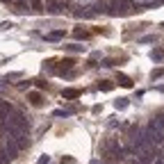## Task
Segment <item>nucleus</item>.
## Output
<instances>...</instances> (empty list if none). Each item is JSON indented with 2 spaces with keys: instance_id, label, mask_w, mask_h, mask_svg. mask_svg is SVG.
<instances>
[{
  "instance_id": "f03ea898",
  "label": "nucleus",
  "mask_w": 164,
  "mask_h": 164,
  "mask_svg": "<svg viewBox=\"0 0 164 164\" xmlns=\"http://www.w3.org/2000/svg\"><path fill=\"white\" fill-rule=\"evenodd\" d=\"M64 5H66V0H46V11L57 14V11L64 9Z\"/></svg>"
},
{
  "instance_id": "9b49d317",
  "label": "nucleus",
  "mask_w": 164,
  "mask_h": 164,
  "mask_svg": "<svg viewBox=\"0 0 164 164\" xmlns=\"http://www.w3.org/2000/svg\"><path fill=\"white\" fill-rule=\"evenodd\" d=\"M162 75H164V68H157V71H153V73H150V78H162Z\"/></svg>"
},
{
  "instance_id": "423d86ee",
  "label": "nucleus",
  "mask_w": 164,
  "mask_h": 164,
  "mask_svg": "<svg viewBox=\"0 0 164 164\" xmlns=\"http://www.w3.org/2000/svg\"><path fill=\"white\" fill-rule=\"evenodd\" d=\"M78 96H80L78 89H66V91H64V98H78Z\"/></svg>"
},
{
  "instance_id": "0eeeda50",
  "label": "nucleus",
  "mask_w": 164,
  "mask_h": 164,
  "mask_svg": "<svg viewBox=\"0 0 164 164\" xmlns=\"http://www.w3.org/2000/svg\"><path fill=\"white\" fill-rule=\"evenodd\" d=\"M75 37H78V39H89L91 34L87 32V30H80V27H78V30H75Z\"/></svg>"
},
{
  "instance_id": "39448f33",
  "label": "nucleus",
  "mask_w": 164,
  "mask_h": 164,
  "mask_svg": "<svg viewBox=\"0 0 164 164\" xmlns=\"http://www.w3.org/2000/svg\"><path fill=\"white\" fill-rule=\"evenodd\" d=\"M112 82H109V80H100V82H98V89H103V91H109V89H112Z\"/></svg>"
},
{
  "instance_id": "1a4fd4ad",
  "label": "nucleus",
  "mask_w": 164,
  "mask_h": 164,
  "mask_svg": "<svg viewBox=\"0 0 164 164\" xmlns=\"http://www.w3.org/2000/svg\"><path fill=\"white\" fill-rule=\"evenodd\" d=\"M62 37H64V32H62V30H57V32H50V34H48V39H50V41H55V39H62Z\"/></svg>"
},
{
  "instance_id": "9d476101",
  "label": "nucleus",
  "mask_w": 164,
  "mask_h": 164,
  "mask_svg": "<svg viewBox=\"0 0 164 164\" xmlns=\"http://www.w3.org/2000/svg\"><path fill=\"white\" fill-rule=\"evenodd\" d=\"M119 80H121V84H123V87H132V80H130V78H125V75H119Z\"/></svg>"
},
{
  "instance_id": "7ed1b4c3",
  "label": "nucleus",
  "mask_w": 164,
  "mask_h": 164,
  "mask_svg": "<svg viewBox=\"0 0 164 164\" xmlns=\"http://www.w3.org/2000/svg\"><path fill=\"white\" fill-rule=\"evenodd\" d=\"M27 100H30L34 107H41V105H43V96L37 93V91H30V93H27Z\"/></svg>"
},
{
  "instance_id": "20e7f679",
  "label": "nucleus",
  "mask_w": 164,
  "mask_h": 164,
  "mask_svg": "<svg viewBox=\"0 0 164 164\" xmlns=\"http://www.w3.org/2000/svg\"><path fill=\"white\" fill-rule=\"evenodd\" d=\"M30 7H32V11H43L46 2L43 0H30Z\"/></svg>"
},
{
  "instance_id": "ddd939ff",
  "label": "nucleus",
  "mask_w": 164,
  "mask_h": 164,
  "mask_svg": "<svg viewBox=\"0 0 164 164\" xmlns=\"http://www.w3.org/2000/svg\"><path fill=\"white\" fill-rule=\"evenodd\" d=\"M66 48L71 50V52H78V50H82V46H66Z\"/></svg>"
},
{
  "instance_id": "f8f14e48",
  "label": "nucleus",
  "mask_w": 164,
  "mask_h": 164,
  "mask_svg": "<svg viewBox=\"0 0 164 164\" xmlns=\"http://www.w3.org/2000/svg\"><path fill=\"white\" fill-rule=\"evenodd\" d=\"M125 105H128V100H125V98H121V100H116V107H119V109H123Z\"/></svg>"
},
{
  "instance_id": "4468645a",
  "label": "nucleus",
  "mask_w": 164,
  "mask_h": 164,
  "mask_svg": "<svg viewBox=\"0 0 164 164\" xmlns=\"http://www.w3.org/2000/svg\"><path fill=\"white\" fill-rule=\"evenodd\" d=\"M62 164H73V157H62Z\"/></svg>"
},
{
  "instance_id": "6e6552de",
  "label": "nucleus",
  "mask_w": 164,
  "mask_h": 164,
  "mask_svg": "<svg viewBox=\"0 0 164 164\" xmlns=\"http://www.w3.org/2000/svg\"><path fill=\"white\" fill-rule=\"evenodd\" d=\"M150 57H153V59H155V62H162V57H164V52H162V50H153V52H150Z\"/></svg>"
},
{
  "instance_id": "f257e3e1",
  "label": "nucleus",
  "mask_w": 164,
  "mask_h": 164,
  "mask_svg": "<svg viewBox=\"0 0 164 164\" xmlns=\"http://www.w3.org/2000/svg\"><path fill=\"white\" fill-rule=\"evenodd\" d=\"M107 11L109 14H128V11H132V5L128 0H112L107 5Z\"/></svg>"
}]
</instances>
